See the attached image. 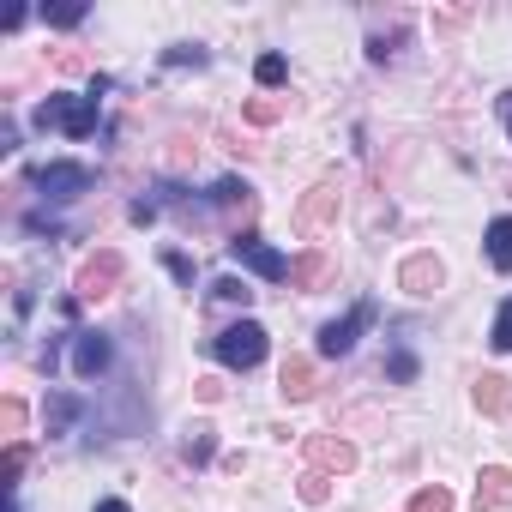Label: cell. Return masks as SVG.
Segmentation results:
<instances>
[{
	"instance_id": "7c38bea8",
	"label": "cell",
	"mask_w": 512,
	"mask_h": 512,
	"mask_svg": "<svg viewBox=\"0 0 512 512\" xmlns=\"http://www.w3.org/2000/svg\"><path fill=\"white\" fill-rule=\"evenodd\" d=\"M476 410H482V416H494V422H500V416H506V410H512V386H506V380H500V374H482V380H476Z\"/></svg>"
},
{
	"instance_id": "5bb4252c",
	"label": "cell",
	"mask_w": 512,
	"mask_h": 512,
	"mask_svg": "<svg viewBox=\"0 0 512 512\" xmlns=\"http://www.w3.org/2000/svg\"><path fill=\"white\" fill-rule=\"evenodd\" d=\"M284 398H296V404L314 398V362H308V356H290V362H284Z\"/></svg>"
},
{
	"instance_id": "e0dca14e",
	"label": "cell",
	"mask_w": 512,
	"mask_h": 512,
	"mask_svg": "<svg viewBox=\"0 0 512 512\" xmlns=\"http://www.w3.org/2000/svg\"><path fill=\"white\" fill-rule=\"evenodd\" d=\"M211 205H223V211H253V187L235 181V175H223V181L211 187Z\"/></svg>"
},
{
	"instance_id": "4dcf8cb0",
	"label": "cell",
	"mask_w": 512,
	"mask_h": 512,
	"mask_svg": "<svg viewBox=\"0 0 512 512\" xmlns=\"http://www.w3.org/2000/svg\"><path fill=\"white\" fill-rule=\"evenodd\" d=\"M500 121H506V139H512V91H500Z\"/></svg>"
},
{
	"instance_id": "4fadbf2b",
	"label": "cell",
	"mask_w": 512,
	"mask_h": 512,
	"mask_svg": "<svg viewBox=\"0 0 512 512\" xmlns=\"http://www.w3.org/2000/svg\"><path fill=\"white\" fill-rule=\"evenodd\" d=\"M79 410H85V404H79L73 392H49V404H43V422H49V434H67V428L79 422Z\"/></svg>"
},
{
	"instance_id": "8992f818",
	"label": "cell",
	"mask_w": 512,
	"mask_h": 512,
	"mask_svg": "<svg viewBox=\"0 0 512 512\" xmlns=\"http://www.w3.org/2000/svg\"><path fill=\"white\" fill-rule=\"evenodd\" d=\"M121 272H127V260H121L115 247H103L97 260H85V272H79V302H103V296H115Z\"/></svg>"
},
{
	"instance_id": "f546056e",
	"label": "cell",
	"mask_w": 512,
	"mask_h": 512,
	"mask_svg": "<svg viewBox=\"0 0 512 512\" xmlns=\"http://www.w3.org/2000/svg\"><path fill=\"white\" fill-rule=\"evenodd\" d=\"M169 272H175L181 284H193V260H187V253H169Z\"/></svg>"
},
{
	"instance_id": "603a6c76",
	"label": "cell",
	"mask_w": 512,
	"mask_h": 512,
	"mask_svg": "<svg viewBox=\"0 0 512 512\" xmlns=\"http://www.w3.org/2000/svg\"><path fill=\"white\" fill-rule=\"evenodd\" d=\"M211 296H217V302H229V308H247V302H253V290H247L241 278H217V284H211Z\"/></svg>"
},
{
	"instance_id": "1f68e13d",
	"label": "cell",
	"mask_w": 512,
	"mask_h": 512,
	"mask_svg": "<svg viewBox=\"0 0 512 512\" xmlns=\"http://www.w3.org/2000/svg\"><path fill=\"white\" fill-rule=\"evenodd\" d=\"M97 512H127V500H97Z\"/></svg>"
},
{
	"instance_id": "52a82bcc",
	"label": "cell",
	"mask_w": 512,
	"mask_h": 512,
	"mask_svg": "<svg viewBox=\"0 0 512 512\" xmlns=\"http://www.w3.org/2000/svg\"><path fill=\"white\" fill-rule=\"evenodd\" d=\"M302 458H308L320 476H326V470H332V476H350V470H356V446L338 440V434H308V440H302Z\"/></svg>"
},
{
	"instance_id": "7a4b0ae2",
	"label": "cell",
	"mask_w": 512,
	"mask_h": 512,
	"mask_svg": "<svg viewBox=\"0 0 512 512\" xmlns=\"http://www.w3.org/2000/svg\"><path fill=\"white\" fill-rule=\"evenodd\" d=\"M37 127H55L67 139H91L97 133V97H49L37 109Z\"/></svg>"
},
{
	"instance_id": "2e32d148",
	"label": "cell",
	"mask_w": 512,
	"mask_h": 512,
	"mask_svg": "<svg viewBox=\"0 0 512 512\" xmlns=\"http://www.w3.org/2000/svg\"><path fill=\"white\" fill-rule=\"evenodd\" d=\"M488 260H494V272H512V217L488 223Z\"/></svg>"
},
{
	"instance_id": "9a60e30c",
	"label": "cell",
	"mask_w": 512,
	"mask_h": 512,
	"mask_svg": "<svg viewBox=\"0 0 512 512\" xmlns=\"http://www.w3.org/2000/svg\"><path fill=\"white\" fill-rule=\"evenodd\" d=\"M290 278H296L302 290H320V284L332 278V260H326V253H320V247H314V253H302V260L290 266Z\"/></svg>"
},
{
	"instance_id": "7402d4cb",
	"label": "cell",
	"mask_w": 512,
	"mask_h": 512,
	"mask_svg": "<svg viewBox=\"0 0 512 512\" xmlns=\"http://www.w3.org/2000/svg\"><path fill=\"white\" fill-rule=\"evenodd\" d=\"M284 109H290L284 97H253V103H247V121H253V127H272Z\"/></svg>"
},
{
	"instance_id": "4316f807",
	"label": "cell",
	"mask_w": 512,
	"mask_h": 512,
	"mask_svg": "<svg viewBox=\"0 0 512 512\" xmlns=\"http://www.w3.org/2000/svg\"><path fill=\"white\" fill-rule=\"evenodd\" d=\"M494 350H512V302H500L494 314Z\"/></svg>"
},
{
	"instance_id": "cb8c5ba5",
	"label": "cell",
	"mask_w": 512,
	"mask_h": 512,
	"mask_svg": "<svg viewBox=\"0 0 512 512\" xmlns=\"http://www.w3.org/2000/svg\"><path fill=\"white\" fill-rule=\"evenodd\" d=\"M326 494H332V476L308 470V476H302V500H308V506H326Z\"/></svg>"
},
{
	"instance_id": "44dd1931",
	"label": "cell",
	"mask_w": 512,
	"mask_h": 512,
	"mask_svg": "<svg viewBox=\"0 0 512 512\" xmlns=\"http://www.w3.org/2000/svg\"><path fill=\"white\" fill-rule=\"evenodd\" d=\"M410 512H452V494H446L440 482H434V488H416V494H410Z\"/></svg>"
},
{
	"instance_id": "30bf717a",
	"label": "cell",
	"mask_w": 512,
	"mask_h": 512,
	"mask_svg": "<svg viewBox=\"0 0 512 512\" xmlns=\"http://www.w3.org/2000/svg\"><path fill=\"white\" fill-rule=\"evenodd\" d=\"M476 512H500V506H512V470L506 464H488L482 476H476V500H470Z\"/></svg>"
},
{
	"instance_id": "277c9868",
	"label": "cell",
	"mask_w": 512,
	"mask_h": 512,
	"mask_svg": "<svg viewBox=\"0 0 512 512\" xmlns=\"http://www.w3.org/2000/svg\"><path fill=\"white\" fill-rule=\"evenodd\" d=\"M229 253H235L247 272H260L266 284H284V278H290V260H284L278 247H266L260 235H235V241H229Z\"/></svg>"
},
{
	"instance_id": "ac0fdd59",
	"label": "cell",
	"mask_w": 512,
	"mask_h": 512,
	"mask_svg": "<svg viewBox=\"0 0 512 512\" xmlns=\"http://www.w3.org/2000/svg\"><path fill=\"white\" fill-rule=\"evenodd\" d=\"M211 452H217V428H211V422H193V428H187V458L205 464Z\"/></svg>"
},
{
	"instance_id": "5b68a950",
	"label": "cell",
	"mask_w": 512,
	"mask_h": 512,
	"mask_svg": "<svg viewBox=\"0 0 512 512\" xmlns=\"http://www.w3.org/2000/svg\"><path fill=\"white\" fill-rule=\"evenodd\" d=\"M362 326H374V302H356L344 320H332V326H320V356H350L356 350V338H362Z\"/></svg>"
},
{
	"instance_id": "ba28073f",
	"label": "cell",
	"mask_w": 512,
	"mask_h": 512,
	"mask_svg": "<svg viewBox=\"0 0 512 512\" xmlns=\"http://www.w3.org/2000/svg\"><path fill=\"white\" fill-rule=\"evenodd\" d=\"M440 284H446V272H440L434 253H410V260L398 266V290H404V296H416V302H428Z\"/></svg>"
},
{
	"instance_id": "83f0119b",
	"label": "cell",
	"mask_w": 512,
	"mask_h": 512,
	"mask_svg": "<svg viewBox=\"0 0 512 512\" xmlns=\"http://www.w3.org/2000/svg\"><path fill=\"white\" fill-rule=\"evenodd\" d=\"M49 25H55V31H73V25H85V7H55V13H49Z\"/></svg>"
},
{
	"instance_id": "484cf974",
	"label": "cell",
	"mask_w": 512,
	"mask_h": 512,
	"mask_svg": "<svg viewBox=\"0 0 512 512\" xmlns=\"http://www.w3.org/2000/svg\"><path fill=\"white\" fill-rule=\"evenodd\" d=\"M386 374H392L398 386H410V380H416V356H410V350H392V362H386Z\"/></svg>"
},
{
	"instance_id": "d4e9b609",
	"label": "cell",
	"mask_w": 512,
	"mask_h": 512,
	"mask_svg": "<svg viewBox=\"0 0 512 512\" xmlns=\"http://www.w3.org/2000/svg\"><path fill=\"white\" fill-rule=\"evenodd\" d=\"M0 428H7V440L19 446V428H25V404H19V398H7V404H0Z\"/></svg>"
},
{
	"instance_id": "6da1fadb",
	"label": "cell",
	"mask_w": 512,
	"mask_h": 512,
	"mask_svg": "<svg viewBox=\"0 0 512 512\" xmlns=\"http://www.w3.org/2000/svg\"><path fill=\"white\" fill-rule=\"evenodd\" d=\"M211 356L223 362V368H260L266 362V326H253V320H235V326H223L217 338H211Z\"/></svg>"
},
{
	"instance_id": "f1b7e54d",
	"label": "cell",
	"mask_w": 512,
	"mask_h": 512,
	"mask_svg": "<svg viewBox=\"0 0 512 512\" xmlns=\"http://www.w3.org/2000/svg\"><path fill=\"white\" fill-rule=\"evenodd\" d=\"M163 61H169V67H205V49H169Z\"/></svg>"
},
{
	"instance_id": "ffe728a7",
	"label": "cell",
	"mask_w": 512,
	"mask_h": 512,
	"mask_svg": "<svg viewBox=\"0 0 512 512\" xmlns=\"http://www.w3.org/2000/svg\"><path fill=\"white\" fill-rule=\"evenodd\" d=\"M31 470V446L19 440V446H7V464H0V482H7V488H19V476Z\"/></svg>"
},
{
	"instance_id": "9c48e42d",
	"label": "cell",
	"mask_w": 512,
	"mask_h": 512,
	"mask_svg": "<svg viewBox=\"0 0 512 512\" xmlns=\"http://www.w3.org/2000/svg\"><path fill=\"white\" fill-rule=\"evenodd\" d=\"M37 187H43V199H79L91 187V169L85 163H49V169H37Z\"/></svg>"
},
{
	"instance_id": "d6986e66",
	"label": "cell",
	"mask_w": 512,
	"mask_h": 512,
	"mask_svg": "<svg viewBox=\"0 0 512 512\" xmlns=\"http://www.w3.org/2000/svg\"><path fill=\"white\" fill-rule=\"evenodd\" d=\"M253 79H260L266 91H278V85L290 79V61H284V55H260V61H253Z\"/></svg>"
},
{
	"instance_id": "3957f363",
	"label": "cell",
	"mask_w": 512,
	"mask_h": 512,
	"mask_svg": "<svg viewBox=\"0 0 512 512\" xmlns=\"http://www.w3.org/2000/svg\"><path fill=\"white\" fill-rule=\"evenodd\" d=\"M338 199H344V181L338 175H326V181H314V193L296 205V229L314 241V235H326L332 223H338Z\"/></svg>"
},
{
	"instance_id": "8fae6325",
	"label": "cell",
	"mask_w": 512,
	"mask_h": 512,
	"mask_svg": "<svg viewBox=\"0 0 512 512\" xmlns=\"http://www.w3.org/2000/svg\"><path fill=\"white\" fill-rule=\"evenodd\" d=\"M103 368H109V338H103V332H79V344H73V374L91 380V374H103Z\"/></svg>"
}]
</instances>
